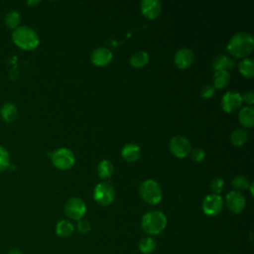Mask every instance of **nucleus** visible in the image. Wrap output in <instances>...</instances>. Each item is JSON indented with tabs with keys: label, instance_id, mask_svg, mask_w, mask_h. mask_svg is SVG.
Here are the masks:
<instances>
[{
	"label": "nucleus",
	"instance_id": "nucleus-12",
	"mask_svg": "<svg viewBox=\"0 0 254 254\" xmlns=\"http://www.w3.org/2000/svg\"><path fill=\"white\" fill-rule=\"evenodd\" d=\"M90 60L96 65H106L112 60V52L107 48L98 47L92 51Z\"/></svg>",
	"mask_w": 254,
	"mask_h": 254
},
{
	"label": "nucleus",
	"instance_id": "nucleus-36",
	"mask_svg": "<svg viewBox=\"0 0 254 254\" xmlns=\"http://www.w3.org/2000/svg\"><path fill=\"white\" fill-rule=\"evenodd\" d=\"M250 190H250V191H251V194L253 195V184H252V183L250 184Z\"/></svg>",
	"mask_w": 254,
	"mask_h": 254
},
{
	"label": "nucleus",
	"instance_id": "nucleus-21",
	"mask_svg": "<svg viewBox=\"0 0 254 254\" xmlns=\"http://www.w3.org/2000/svg\"><path fill=\"white\" fill-rule=\"evenodd\" d=\"M139 250L141 253L143 254H151L155 251L156 247H157V243L155 241V239L151 236H147L144 237L140 240L139 244H138Z\"/></svg>",
	"mask_w": 254,
	"mask_h": 254
},
{
	"label": "nucleus",
	"instance_id": "nucleus-18",
	"mask_svg": "<svg viewBox=\"0 0 254 254\" xmlns=\"http://www.w3.org/2000/svg\"><path fill=\"white\" fill-rule=\"evenodd\" d=\"M240 123L247 128H251L254 124V109L251 106L243 107L238 114Z\"/></svg>",
	"mask_w": 254,
	"mask_h": 254
},
{
	"label": "nucleus",
	"instance_id": "nucleus-33",
	"mask_svg": "<svg viewBox=\"0 0 254 254\" xmlns=\"http://www.w3.org/2000/svg\"><path fill=\"white\" fill-rule=\"evenodd\" d=\"M242 96V101L244 100L246 103H248L249 105H252L254 103V93L252 91H248L245 92Z\"/></svg>",
	"mask_w": 254,
	"mask_h": 254
},
{
	"label": "nucleus",
	"instance_id": "nucleus-13",
	"mask_svg": "<svg viewBox=\"0 0 254 254\" xmlns=\"http://www.w3.org/2000/svg\"><path fill=\"white\" fill-rule=\"evenodd\" d=\"M141 10L147 18L155 19L161 13L162 3L159 0H144L141 2Z\"/></svg>",
	"mask_w": 254,
	"mask_h": 254
},
{
	"label": "nucleus",
	"instance_id": "nucleus-3",
	"mask_svg": "<svg viewBox=\"0 0 254 254\" xmlns=\"http://www.w3.org/2000/svg\"><path fill=\"white\" fill-rule=\"evenodd\" d=\"M141 226L149 235L159 234L167 226V216L159 210L148 211L142 217Z\"/></svg>",
	"mask_w": 254,
	"mask_h": 254
},
{
	"label": "nucleus",
	"instance_id": "nucleus-35",
	"mask_svg": "<svg viewBox=\"0 0 254 254\" xmlns=\"http://www.w3.org/2000/svg\"><path fill=\"white\" fill-rule=\"evenodd\" d=\"M38 3H39V1H29L28 2V4H30V5L31 4H38Z\"/></svg>",
	"mask_w": 254,
	"mask_h": 254
},
{
	"label": "nucleus",
	"instance_id": "nucleus-27",
	"mask_svg": "<svg viewBox=\"0 0 254 254\" xmlns=\"http://www.w3.org/2000/svg\"><path fill=\"white\" fill-rule=\"evenodd\" d=\"M232 186L234 187L235 190H243L249 188V181L246 177L244 176H236L232 180Z\"/></svg>",
	"mask_w": 254,
	"mask_h": 254
},
{
	"label": "nucleus",
	"instance_id": "nucleus-22",
	"mask_svg": "<svg viewBox=\"0 0 254 254\" xmlns=\"http://www.w3.org/2000/svg\"><path fill=\"white\" fill-rule=\"evenodd\" d=\"M248 139V132L246 129L238 127L234 129L230 135V140L235 146H241L243 145Z\"/></svg>",
	"mask_w": 254,
	"mask_h": 254
},
{
	"label": "nucleus",
	"instance_id": "nucleus-31",
	"mask_svg": "<svg viewBox=\"0 0 254 254\" xmlns=\"http://www.w3.org/2000/svg\"><path fill=\"white\" fill-rule=\"evenodd\" d=\"M190 153L192 160L195 162H201L205 157V153L201 148H195L193 150H190Z\"/></svg>",
	"mask_w": 254,
	"mask_h": 254
},
{
	"label": "nucleus",
	"instance_id": "nucleus-8",
	"mask_svg": "<svg viewBox=\"0 0 254 254\" xmlns=\"http://www.w3.org/2000/svg\"><path fill=\"white\" fill-rule=\"evenodd\" d=\"M223 207V200L219 194H207L202 201V210L206 215L214 216L221 212Z\"/></svg>",
	"mask_w": 254,
	"mask_h": 254
},
{
	"label": "nucleus",
	"instance_id": "nucleus-11",
	"mask_svg": "<svg viewBox=\"0 0 254 254\" xmlns=\"http://www.w3.org/2000/svg\"><path fill=\"white\" fill-rule=\"evenodd\" d=\"M245 198L237 190H232L226 194V204L233 213L241 212L245 207Z\"/></svg>",
	"mask_w": 254,
	"mask_h": 254
},
{
	"label": "nucleus",
	"instance_id": "nucleus-15",
	"mask_svg": "<svg viewBox=\"0 0 254 254\" xmlns=\"http://www.w3.org/2000/svg\"><path fill=\"white\" fill-rule=\"evenodd\" d=\"M235 64V62L234 60L227 56V55H218L214 60H213V63H212V66L215 70H226L228 71V69L232 68Z\"/></svg>",
	"mask_w": 254,
	"mask_h": 254
},
{
	"label": "nucleus",
	"instance_id": "nucleus-26",
	"mask_svg": "<svg viewBox=\"0 0 254 254\" xmlns=\"http://www.w3.org/2000/svg\"><path fill=\"white\" fill-rule=\"evenodd\" d=\"M20 21H21V16L16 10L9 11L6 14L5 19H4L6 27L9 28V29H14V30L19 27Z\"/></svg>",
	"mask_w": 254,
	"mask_h": 254
},
{
	"label": "nucleus",
	"instance_id": "nucleus-32",
	"mask_svg": "<svg viewBox=\"0 0 254 254\" xmlns=\"http://www.w3.org/2000/svg\"><path fill=\"white\" fill-rule=\"evenodd\" d=\"M214 92H215V89H214L213 85L207 84V85H204L202 87V89H201V96L204 97V98H209V97H211L214 94Z\"/></svg>",
	"mask_w": 254,
	"mask_h": 254
},
{
	"label": "nucleus",
	"instance_id": "nucleus-25",
	"mask_svg": "<svg viewBox=\"0 0 254 254\" xmlns=\"http://www.w3.org/2000/svg\"><path fill=\"white\" fill-rule=\"evenodd\" d=\"M113 164L108 160L101 161L97 166V173L101 179H107L113 174Z\"/></svg>",
	"mask_w": 254,
	"mask_h": 254
},
{
	"label": "nucleus",
	"instance_id": "nucleus-1",
	"mask_svg": "<svg viewBox=\"0 0 254 254\" xmlns=\"http://www.w3.org/2000/svg\"><path fill=\"white\" fill-rule=\"evenodd\" d=\"M254 48V38L248 32H238L234 34L227 44V51L231 56L244 58L248 56Z\"/></svg>",
	"mask_w": 254,
	"mask_h": 254
},
{
	"label": "nucleus",
	"instance_id": "nucleus-30",
	"mask_svg": "<svg viewBox=\"0 0 254 254\" xmlns=\"http://www.w3.org/2000/svg\"><path fill=\"white\" fill-rule=\"evenodd\" d=\"M76 227H77V230L82 234H86L91 230V225H90L89 221H87L85 219L78 220Z\"/></svg>",
	"mask_w": 254,
	"mask_h": 254
},
{
	"label": "nucleus",
	"instance_id": "nucleus-6",
	"mask_svg": "<svg viewBox=\"0 0 254 254\" xmlns=\"http://www.w3.org/2000/svg\"><path fill=\"white\" fill-rule=\"evenodd\" d=\"M115 197V191L113 187L107 183L102 182L96 185L93 190V198L101 205L110 204Z\"/></svg>",
	"mask_w": 254,
	"mask_h": 254
},
{
	"label": "nucleus",
	"instance_id": "nucleus-4",
	"mask_svg": "<svg viewBox=\"0 0 254 254\" xmlns=\"http://www.w3.org/2000/svg\"><path fill=\"white\" fill-rule=\"evenodd\" d=\"M141 197L150 204H156L162 199V190L159 184L154 180H146L140 186Z\"/></svg>",
	"mask_w": 254,
	"mask_h": 254
},
{
	"label": "nucleus",
	"instance_id": "nucleus-29",
	"mask_svg": "<svg viewBox=\"0 0 254 254\" xmlns=\"http://www.w3.org/2000/svg\"><path fill=\"white\" fill-rule=\"evenodd\" d=\"M224 187V181L221 178H214L210 183V189L213 193L218 194Z\"/></svg>",
	"mask_w": 254,
	"mask_h": 254
},
{
	"label": "nucleus",
	"instance_id": "nucleus-23",
	"mask_svg": "<svg viewBox=\"0 0 254 254\" xmlns=\"http://www.w3.org/2000/svg\"><path fill=\"white\" fill-rule=\"evenodd\" d=\"M254 61L251 58H246L244 60H242L239 64H238V68L239 71L246 77H252L254 74Z\"/></svg>",
	"mask_w": 254,
	"mask_h": 254
},
{
	"label": "nucleus",
	"instance_id": "nucleus-16",
	"mask_svg": "<svg viewBox=\"0 0 254 254\" xmlns=\"http://www.w3.org/2000/svg\"><path fill=\"white\" fill-rule=\"evenodd\" d=\"M121 155L127 162H135L139 159L141 155V150L135 143H129L125 145L121 151Z\"/></svg>",
	"mask_w": 254,
	"mask_h": 254
},
{
	"label": "nucleus",
	"instance_id": "nucleus-17",
	"mask_svg": "<svg viewBox=\"0 0 254 254\" xmlns=\"http://www.w3.org/2000/svg\"><path fill=\"white\" fill-rule=\"evenodd\" d=\"M0 115L5 122H13L18 115V109L12 102H6L1 106Z\"/></svg>",
	"mask_w": 254,
	"mask_h": 254
},
{
	"label": "nucleus",
	"instance_id": "nucleus-5",
	"mask_svg": "<svg viewBox=\"0 0 254 254\" xmlns=\"http://www.w3.org/2000/svg\"><path fill=\"white\" fill-rule=\"evenodd\" d=\"M52 162L61 170H67L74 164V155L67 148H59L52 154Z\"/></svg>",
	"mask_w": 254,
	"mask_h": 254
},
{
	"label": "nucleus",
	"instance_id": "nucleus-7",
	"mask_svg": "<svg viewBox=\"0 0 254 254\" xmlns=\"http://www.w3.org/2000/svg\"><path fill=\"white\" fill-rule=\"evenodd\" d=\"M64 212L69 218L80 220L86 212V205L81 198L70 197L64 204Z\"/></svg>",
	"mask_w": 254,
	"mask_h": 254
},
{
	"label": "nucleus",
	"instance_id": "nucleus-10",
	"mask_svg": "<svg viewBox=\"0 0 254 254\" xmlns=\"http://www.w3.org/2000/svg\"><path fill=\"white\" fill-rule=\"evenodd\" d=\"M242 103V96L239 92L231 90L227 91L221 99L222 109L226 112H233L236 110Z\"/></svg>",
	"mask_w": 254,
	"mask_h": 254
},
{
	"label": "nucleus",
	"instance_id": "nucleus-2",
	"mask_svg": "<svg viewBox=\"0 0 254 254\" xmlns=\"http://www.w3.org/2000/svg\"><path fill=\"white\" fill-rule=\"evenodd\" d=\"M13 43L20 49L30 51L39 45V36L36 31L28 26H20L12 33Z\"/></svg>",
	"mask_w": 254,
	"mask_h": 254
},
{
	"label": "nucleus",
	"instance_id": "nucleus-28",
	"mask_svg": "<svg viewBox=\"0 0 254 254\" xmlns=\"http://www.w3.org/2000/svg\"><path fill=\"white\" fill-rule=\"evenodd\" d=\"M10 166V155L6 148L0 146V172L5 171Z\"/></svg>",
	"mask_w": 254,
	"mask_h": 254
},
{
	"label": "nucleus",
	"instance_id": "nucleus-9",
	"mask_svg": "<svg viewBox=\"0 0 254 254\" xmlns=\"http://www.w3.org/2000/svg\"><path fill=\"white\" fill-rule=\"evenodd\" d=\"M169 147L171 152L179 158H184L188 156L191 150L190 141L186 137L180 135L175 136L170 140Z\"/></svg>",
	"mask_w": 254,
	"mask_h": 254
},
{
	"label": "nucleus",
	"instance_id": "nucleus-14",
	"mask_svg": "<svg viewBox=\"0 0 254 254\" xmlns=\"http://www.w3.org/2000/svg\"><path fill=\"white\" fill-rule=\"evenodd\" d=\"M193 53L188 48L180 49L175 55V64L180 68L189 67L193 62Z\"/></svg>",
	"mask_w": 254,
	"mask_h": 254
},
{
	"label": "nucleus",
	"instance_id": "nucleus-19",
	"mask_svg": "<svg viewBox=\"0 0 254 254\" xmlns=\"http://www.w3.org/2000/svg\"><path fill=\"white\" fill-rule=\"evenodd\" d=\"M73 230H74L73 224L70 221L65 220V219L60 220L56 226L57 235L60 237H63V238L70 236L73 233Z\"/></svg>",
	"mask_w": 254,
	"mask_h": 254
},
{
	"label": "nucleus",
	"instance_id": "nucleus-34",
	"mask_svg": "<svg viewBox=\"0 0 254 254\" xmlns=\"http://www.w3.org/2000/svg\"><path fill=\"white\" fill-rule=\"evenodd\" d=\"M7 254H23L19 249H11Z\"/></svg>",
	"mask_w": 254,
	"mask_h": 254
},
{
	"label": "nucleus",
	"instance_id": "nucleus-24",
	"mask_svg": "<svg viewBox=\"0 0 254 254\" xmlns=\"http://www.w3.org/2000/svg\"><path fill=\"white\" fill-rule=\"evenodd\" d=\"M148 61H149V55L145 51H139L133 54L130 58V64L135 67H141L145 65L148 63Z\"/></svg>",
	"mask_w": 254,
	"mask_h": 254
},
{
	"label": "nucleus",
	"instance_id": "nucleus-37",
	"mask_svg": "<svg viewBox=\"0 0 254 254\" xmlns=\"http://www.w3.org/2000/svg\"><path fill=\"white\" fill-rule=\"evenodd\" d=\"M226 254H229V253H226Z\"/></svg>",
	"mask_w": 254,
	"mask_h": 254
},
{
	"label": "nucleus",
	"instance_id": "nucleus-20",
	"mask_svg": "<svg viewBox=\"0 0 254 254\" xmlns=\"http://www.w3.org/2000/svg\"><path fill=\"white\" fill-rule=\"evenodd\" d=\"M230 80V74L226 70H215L213 74V87L223 88Z\"/></svg>",
	"mask_w": 254,
	"mask_h": 254
}]
</instances>
